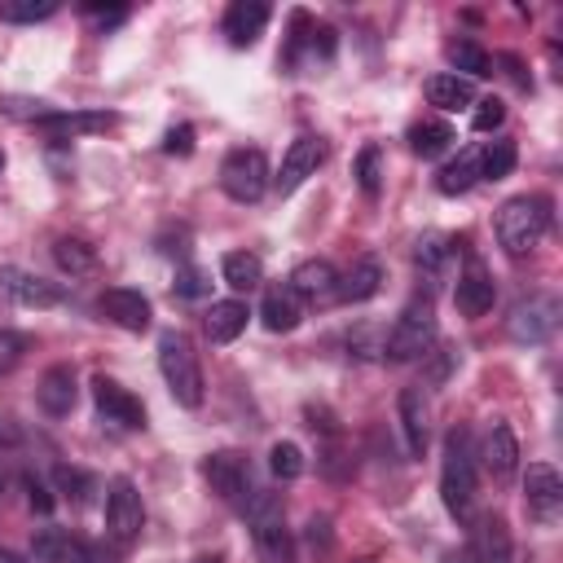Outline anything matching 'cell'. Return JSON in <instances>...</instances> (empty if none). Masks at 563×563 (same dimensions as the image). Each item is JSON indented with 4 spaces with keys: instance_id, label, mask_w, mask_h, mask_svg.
<instances>
[{
    "instance_id": "obj_7",
    "label": "cell",
    "mask_w": 563,
    "mask_h": 563,
    "mask_svg": "<svg viewBox=\"0 0 563 563\" xmlns=\"http://www.w3.org/2000/svg\"><path fill=\"white\" fill-rule=\"evenodd\" d=\"M220 189L233 198V202H260L264 189H268V158L251 145L242 150H229L224 163H220Z\"/></svg>"
},
{
    "instance_id": "obj_30",
    "label": "cell",
    "mask_w": 563,
    "mask_h": 563,
    "mask_svg": "<svg viewBox=\"0 0 563 563\" xmlns=\"http://www.w3.org/2000/svg\"><path fill=\"white\" fill-rule=\"evenodd\" d=\"M220 277H224V286H233V290H255V286L264 282V264H260V255H251V251H229V255L220 260Z\"/></svg>"
},
{
    "instance_id": "obj_35",
    "label": "cell",
    "mask_w": 563,
    "mask_h": 563,
    "mask_svg": "<svg viewBox=\"0 0 563 563\" xmlns=\"http://www.w3.org/2000/svg\"><path fill=\"white\" fill-rule=\"evenodd\" d=\"M449 255H453L449 238H444V233H427V238L418 242V251H413V264H418L427 277H435V273L449 264Z\"/></svg>"
},
{
    "instance_id": "obj_28",
    "label": "cell",
    "mask_w": 563,
    "mask_h": 563,
    "mask_svg": "<svg viewBox=\"0 0 563 563\" xmlns=\"http://www.w3.org/2000/svg\"><path fill=\"white\" fill-rule=\"evenodd\" d=\"M475 180H479V150H462L453 163H444V167L435 172V189L449 194V198L466 194Z\"/></svg>"
},
{
    "instance_id": "obj_3",
    "label": "cell",
    "mask_w": 563,
    "mask_h": 563,
    "mask_svg": "<svg viewBox=\"0 0 563 563\" xmlns=\"http://www.w3.org/2000/svg\"><path fill=\"white\" fill-rule=\"evenodd\" d=\"M158 369H163V383H167V391L180 409L202 405V369H198V352H194L185 330H163L158 334Z\"/></svg>"
},
{
    "instance_id": "obj_21",
    "label": "cell",
    "mask_w": 563,
    "mask_h": 563,
    "mask_svg": "<svg viewBox=\"0 0 563 563\" xmlns=\"http://www.w3.org/2000/svg\"><path fill=\"white\" fill-rule=\"evenodd\" d=\"M260 321H264V330H273V334H290V330L303 321V299L290 290V282H277V286L264 290Z\"/></svg>"
},
{
    "instance_id": "obj_40",
    "label": "cell",
    "mask_w": 563,
    "mask_h": 563,
    "mask_svg": "<svg viewBox=\"0 0 563 563\" xmlns=\"http://www.w3.org/2000/svg\"><path fill=\"white\" fill-rule=\"evenodd\" d=\"M501 119H506V101H501V97H484V101H475L471 128H475V132H497Z\"/></svg>"
},
{
    "instance_id": "obj_41",
    "label": "cell",
    "mask_w": 563,
    "mask_h": 563,
    "mask_svg": "<svg viewBox=\"0 0 563 563\" xmlns=\"http://www.w3.org/2000/svg\"><path fill=\"white\" fill-rule=\"evenodd\" d=\"M26 347H31L26 334H18V330H0V374H9V369L26 356Z\"/></svg>"
},
{
    "instance_id": "obj_15",
    "label": "cell",
    "mask_w": 563,
    "mask_h": 563,
    "mask_svg": "<svg viewBox=\"0 0 563 563\" xmlns=\"http://www.w3.org/2000/svg\"><path fill=\"white\" fill-rule=\"evenodd\" d=\"M119 119L110 110H48L44 119H35V132H44L48 141H66V136H92L114 128Z\"/></svg>"
},
{
    "instance_id": "obj_1",
    "label": "cell",
    "mask_w": 563,
    "mask_h": 563,
    "mask_svg": "<svg viewBox=\"0 0 563 563\" xmlns=\"http://www.w3.org/2000/svg\"><path fill=\"white\" fill-rule=\"evenodd\" d=\"M440 501L457 523H471V515H475V449H471V431L466 427H453L444 435Z\"/></svg>"
},
{
    "instance_id": "obj_6",
    "label": "cell",
    "mask_w": 563,
    "mask_h": 563,
    "mask_svg": "<svg viewBox=\"0 0 563 563\" xmlns=\"http://www.w3.org/2000/svg\"><path fill=\"white\" fill-rule=\"evenodd\" d=\"M202 479L211 484L216 497H224V501L238 506V510H246V501L255 497V471H251V457L238 453V449L207 453V457H202Z\"/></svg>"
},
{
    "instance_id": "obj_29",
    "label": "cell",
    "mask_w": 563,
    "mask_h": 563,
    "mask_svg": "<svg viewBox=\"0 0 563 563\" xmlns=\"http://www.w3.org/2000/svg\"><path fill=\"white\" fill-rule=\"evenodd\" d=\"M471 554H475L479 563H506L510 537H506V523H501L497 515H484V519L475 523V545H471Z\"/></svg>"
},
{
    "instance_id": "obj_23",
    "label": "cell",
    "mask_w": 563,
    "mask_h": 563,
    "mask_svg": "<svg viewBox=\"0 0 563 563\" xmlns=\"http://www.w3.org/2000/svg\"><path fill=\"white\" fill-rule=\"evenodd\" d=\"M479 457H484V466L493 471V479H510V475H515V466H519V440H515L510 422H493V427H488Z\"/></svg>"
},
{
    "instance_id": "obj_32",
    "label": "cell",
    "mask_w": 563,
    "mask_h": 563,
    "mask_svg": "<svg viewBox=\"0 0 563 563\" xmlns=\"http://www.w3.org/2000/svg\"><path fill=\"white\" fill-rule=\"evenodd\" d=\"M515 158H519V150H515L510 136L488 141V145L479 150V180H501V176H510V172H515Z\"/></svg>"
},
{
    "instance_id": "obj_42",
    "label": "cell",
    "mask_w": 563,
    "mask_h": 563,
    "mask_svg": "<svg viewBox=\"0 0 563 563\" xmlns=\"http://www.w3.org/2000/svg\"><path fill=\"white\" fill-rule=\"evenodd\" d=\"M0 110H4L9 119H31V123H35V119L48 114V101H40V97H35V101H31V97H4Z\"/></svg>"
},
{
    "instance_id": "obj_44",
    "label": "cell",
    "mask_w": 563,
    "mask_h": 563,
    "mask_svg": "<svg viewBox=\"0 0 563 563\" xmlns=\"http://www.w3.org/2000/svg\"><path fill=\"white\" fill-rule=\"evenodd\" d=\"M163 150H167V154H189V150H194V128H189V123L172 128L167 141H163Z\"/></svg>"
},
{
    "instance_id": "obj_26",
    "label": "cell",
    "mask_w": 563,
    "mask_h": 563,
    "mask_svg": "<svg viewBox=\"0 0 563 563\" xmlns=\"http://www.w3.org/2000/svg\"><path fill=\"white\" fill-rule=\"evenodd\" d=\"M246 303L242 299H216L211 312H207V334L211 343H233L242 330H246Z\"/></svg>"
},
{
    "instance_id": "obj_37",
    "label": "cell",
    "mask_w": 563,
    "mask_h": 563,
    "mask_svg": "<svg viewBox=\"0 0 563 563\" xmlns=\"http://www.w3.org/2000/svg\"><path fill=\"white\" fill-rule=\"evenodd\" d=\"M53 484L66 493V501H75V506H84L88 501V493L97 488L92 484V475L88 471H79V466H53Z\"/></svg>"
},
{
    "instance_id": "obj_50",
    "label": "cell",
    "mask_w": 563,
    "mask_h": 563,
    "mask_svg": "<svg viewBox=\"0 0 563 563\" xmlns=\"http://www.w3.org/2000/svg\"><path fill=\"white\" fill-rule=\"evenodd\" d=\"M194 563H220V559H216V554H202V559H194Z\"/></svg>"
},
{
    "instance_id": "obj_25",
    "label": "cell",
    "mask_w": 563,
    "mask_h": 563,
    "mask_svg": "<svg viewBox=\"0 0 563 563\" xmlns=\"http://www.w3.org/2000/svg\"><path fill=\"white\" fill-rule=\"evenodd\" d=\"M422 92H427V101H431L435 110H466V106H475V84L462 79V75H453V70L431 75Z\"/></svg>"
},
{
    "instance_id": "obj_11",
    "label": "cell",
    "mask_w": 563,
    "mask_h": 563,
    "mask_svg": "<svg viewBox=\"0 0 563 563\" xmlns=\"http://www.w3.org/2000/svg\"><path fill=\"white\" fill-rule=\"evenodd\" d=\"M92 405H97V413H101L106 422H114V427H123V431H141V427H145V405H141L123 383H114V378H106V374L92 378Z\"/></svg>"
},
{
    "instance_id": "obj_39",
    "label": "cell",
    "mask_w": 563,
    "mask_h": 563,
    "mask_svg": "<svg viewBox=\"0 0 563 563\" xmlns=\"http://www.w3.org/2000/svg\"><path fill=\"white\" fill-rule=\"evenodd\" d=\"M176 295H180V299H202V295H211V273L198 268V264H185V268L176 273Z\"/></svg>"
},
{
    "instance_id": "obj_27",
    "label": "cell",
    "mask_w": 563,
    "mask_h": 563,
    "mask_svg": "<svg viewBox=\"0 0 563 563\" xmlns=\"http://www.w3.org/2000/svg\"><path fill=\"white\" fill-rule=\"evenodd\" d=\"M453 141H457V132H453V123H444V119H422V123L409 128V150H413L418 158H440Z\"/></svg>"
},
{
    "instance_id": "obj_19",
    "label": "cell",
    "mask_w": 563,
    "mask_h": 563,
    "mask_svg": "<svg viewBox=\"0 0 563 563\" xmlns=\"http://www.w3.org/2000/svg\"><path fill=\"white\" fill-rule=\"evenodd\" d=\"M268 18H273V9L264 0H233L224 9V35H229V44L233 48H251L264 35Z\"/></svg>"
},
{
    "instance_id": "obj_2",
    "label": "cell",
    "mask_w": 563,
    "mask_h": 563,
    "mask_svg": "<svg viewBox=\"0 0 563 563\" xmlns=\"http://www.w3.org/2000/svg\"><path fill=\"white\" fill-rule=\"evenodd\" d=\"M545 229H550V202L541 194H519V198L501 202V211H497V242L515 260L537 251Z\"/></svg>"
},
{
    "instance_id": "obj_31",
    "label": "cell",
    "mask_w": 563,
    "mask_h": 563,
    "mask_svg": "<svg viewBox=\"0 0 563 563\" xmlns=\"http://www.w3.org/2000/svg\"><path fill=\"white\" fill-rule=\"evenodd\" d=\"M449 62H453V75L462 70V79H484V75H493V62H488V53L475 44V40H449Z\"/></svg>"
},
{
    "instance_id": "obj_8",
    "label": "cell",
    "mask_w": 563,
    "mask_h": 563,
    "mask_svg": "<svg viewBox=\"0 0 563 563\" xmlns=\"http://www.w3.org/2000/svg\"><path fill=\"white\" fill-rule=\"evenodd\" d=\"M141 523H145V506H141V493L128 475H119L106 493V541L128 550L136 537H141Z\"/></svg>"
},
{
    "instance_id": "obj_24",
    "label": "cell",
    "mask_w": 563,
    "mask_h": 563,
    "mask_svg": "<svg viewBox=\"0 0 563 563\" xmlns=\"http://www.w3.org/2000/svg\"><path fill=\"white\" fill-rule=\"evenodd\" d=\"M378 286H383V264L365 255V260H356V264L339 277L334 299H343V303H365V299H374V295H378Z\"/></svg>"
},
{
    "instance_id": "obj_17",
    "label": "cell",
    "mask_w": 563,
    "mask_h": 563,
    "mask_svg": "<svg viewBox=\"0 0 563 563\" xmlns=\"http://www.w3.org/2000/svg\"><path fill=\"white\" fill-rule=\"evenodd\" d=\"M493 299H497V286H493V277H488V268L471 255L466 260V268L457 273V286H453V303H457V312L462 317H484L488 308H493Z\"/></svg>"
},
{
    "instance_id": "obj_4",
    "label": "cell",
    "mask_w": 563,
    "mask_h": 563,
    "mask_svg": "<svg viewBox=\"0 0 563 563\" xmlns=\"http://www.w3.org/2000/svg\"><path fill=\"white\" fill-rule=\"evenodd\" d=\"M251 519V541H255V559L260 563H295V537L286 528V510L277 501V493L255 488V497L242 510Z\"/></svg>"
},
{
    "instance_id": "obj_5",
    "label": "cell",
    "mask_w": 563,
    "mask_h": 563,
    "mask_svg": "<svg viewBox=\"0 0 563 563\" xmlns=\"http://www.w3.org/2000/svg\"><path fill=\"white\" fill-rule=\"evenodd\" d=\"M431 347H435V308L431 299H409L383 339V356L391 365H405V361L431 356Z\"/></svg>"
},
{
    "instance_id": "obj_51",
    "label": "cell",
    "mask_w": 563,
    "mask_h": 563,
    "mask_svg": "<svg viewBox=\"0 0 563 563\" xmlns=\"http://www.w3.org/2000/svg\"><path fill=\"white\" fill-rule=\"evenodd\" d=\"M0 172H4V154H0Z\"/></svg>"
},
{
    "instance_id": "obj_12",
    "label": "cell",
    "mask_w": 563,
    "mask_h": 563,
    "mask_svg": "<svg viewBox=\"0 0 563 563\" xmlns=\"http://www.w3.org/2000/svg\"><path fill=\"white\" fill-rule=\"evenodd\" d=\"M523 506L537 523H554L559 519V506H563V479L550 462H532L528 475H523Z\"/></svg>"
},
{
    "instance_id": "obj_38",
    "label": "cell",
    "mask_w": 563,
    "mask_h": 563,
    "mask_svg": "<svg viewBox=\"0 0 563 563\" xmlns=\"http://www.w3.org/2000/svg\"><path fill=\"white\" fill-rule=\"evenodd\" d=\"M53 13H57V0H9V4H0L4 22H44Z\"/></svg>"
},
{
    "instance_id": "obj_14",
    "label": "cell",
    "mask_w": 563,
    "mask_h": 563,
    "mask_svg": "<svg viewBox=\"0 0 563 563\" xmlns=\"http://www.w3.org/2000/svg\"><path fill=\"white\" fill-rule=\"evenodd\" d=\"M97 308H101V317H106L110 325H119V330H128V334L150 330V317H154V312H150V299H145L141 290H128V286L101 290Z\"/></svg>"
},
{
    "instance_id": "obj_49",
    "label": "cell",
    "mask_w": 563,
    "mask_h": 563,
    "mask_svg": "<svg viewBox=\"0 0 563 563\" xmlns=\"http://www.w3.org/2000/svg\"><path fill=\"white\" fill-rule=\"evenodd\" d=\"M0 563H18V554H13V550H4V545H0Z\"/></svg>"
},
{
    "instance_id": "obj_13",
    "label": "cell",
    "mask_w": 563,
    "mask_h": 563,
    "mask_svg": "<svg viewBox=\"0 0 563 563\" xmlns=\"http://www.w3.org/2000/svg\"><path fill=\"white\" fill-rule=\"evenodd\" d=\"M0 290H4L13 303H22V308H53V303L66 299V290H62L57 282H48V277H40V273H26V268H13V264L0 268Z\"/></svg>"
},
{
    "instance_id": "obj_43",
    "label": "cell",
    "mask_w": 563,
    "mask_h": 563,
    "mask_svg": "<svg viewBox=\"0 0 563 563\" xmlns=\"http://www.w3.org/2000/svg\"><path fill=\"white\" fill-rule=\"evenodd\" d=\"M84 18L97 22V26H119V22L128 18V9H123V4H110V9H106V4H84Z\"/></svg>"
},
{
    "instance_id": "obj_18",
    "label": "cell",
    "mask_w": 563,
    "mask_h": 563,
    "mask_svg": "<svg viewBox=\"0 0 563 563\" xmlns=\"http://www.w3.org/2000/svg\"><path fill=\"white\" fill-rule=\"evenodd\" d=\"M31 554L40 563H92V545L70 528H40L31 537Z\"/></svg>"
},
{
    "instance_id": "obj_34",
    "label": "cell",
    "mask_w": 563,
    "mask_h": 563,
    "mask_svg": "<svg viewBox=\"0 0 563 563\" xmlns=\"http://www.w3.org/2000/svg\"><path fill=\"white\" fill-rule=\"evenodd\" d=\"M352 176H356L365 198H378V189H383V150L378 145H361V154L352 163Z\"/></svg>"
},
{
    "instance_id": "obj_45",
    "label": "cell",
    "mask_w": 563,
    "mask_h": 563,
    "mask_svg": "<svg viewBox=\"0 0 563 563\" xmlns=\"http://www.w3.org/2000/svg\"><path fill=\"white\" fill-rule=\"evenodd\" d=\"M26 493H31V506H35L40 515H48V510H53V497H48V488H44L35 475H26Z\"/></svg>"
},
{
    "instance_id": "obj_9",
    "label": "cell",
    "mask_w": 563,
    "mask_h": 563,
    "mask_svg": "<svg viewBox=\"0 0 563 563\" xmlns=\"http://www.w3.org/2000/svg\"><path fill=\"white\" fill-rule=\"evenodd\" d=\"M559 317H563V303H559V295L545 290V295H528V299H519V303L510 308L506 330H510L515 343H545V339L554 334Z\"/></svg>"
},
{
    "instance_id": "obj_46",
    "label": "cell",
    "mask_w": 563,
    "mask_h": 563,
    "mask_svg": "<svg viewBox=\"0 0 563 563\" xmlns=\"http://www.w3.org/2000/svg\"><path fill=\"white\" fill-rule=\"evenodd\" d=\"M497 62H501V66H506V75L515 79V88H528V75H523V62H519V57H510V53H506V57H497Z\"/></svg>"
},
{
    "instance_id": "obj_20",
    "label": "cell",
    "mask_w": 563,
    "mask_h": 563,
    "mask_svg": "<svg viewBox=\"0 0 563 563\" xmlns=\"http://www.w3.org/2000/svg\"><path fill=\"white\" fill-rule=\"evenodd\" d=\"M75 396H79V383H75V369L70 365H48L40 374V387H35V400L48 418H66L75 409Z\"/></svg>"
},
{
    "instance_id": "obj_10",
    "label": "cell",
    "mask_w": 563,
    "mask_h": 563,
    "mask_svg": "<svg viewBox=\"0 0 563 563\" xmlns=\"http://www.w3.org/2000/svg\"><path fill=\"white\" fill-rule=\"evenodd\" d=\"M325 163V141L321 136H295L290 145H286V154H282V167H277V176H273V185H277V194L286 198V194H295L317 167Z\"/></svg>"
},
{
    "instance_id": "obj_36",
    "label": "cell",
    "mask_w": 563,
    "mask_h": 563,
    "mask_svg": "<svg viewBox=\"0 0 563 563\" xmlns=\"http://www.w3.org/2000/svg\"><path fill=\"white\" fill-rule=\"evenodd\" d=\"M268 466H273L277 479H299L308 462H303V449H299L295 440H277V444L268 449Z\"/></svg>"
},
{
    "instance_id": "obj_16",
    "label": "cell",
    "mask_w": 563,
    "mask_h": 563,
    "mask_svg": "<svg viewBox=\"0 0 563 563\" xmlns=\"http://www.w3.org/2000/svg\"><path fill=\"white\" fill-rule=\"evenodd\" d=\"M396 418H400L405 453H409V457H422V453H427V440H431V409H427L422 387H405V391L396 396Z\"/></svg>"
},
{
    "instance_id": "obj_22",
    "label": "cell",
    "mask_w": 563,
    "mask_h": 563,
    "mask_svg": "<svg viewBox=\"0 0 563 563\" xmlns=\"http://www.w3.org/2000/svg\"><path fill=\"white\" fill-rule=\"evenodd\" d=\"M334 286H339V273H334L330 260H303L290 273V290L299 299H312V303H330L334 299Z\"/></svg>"
},
{
    "instance_id": "obj_52",
    "label": "cell",
    "mask_w": 563,
    "mask_h": 563,
    "mask_svg": "<svg viewBox=\"0 0 563 563\" xmlns=\"http://www.w3.org/2000/svg\"><path fill=\"white\" fill-rule=\"evenodd\" d=\"M0 488H4V479H0Z\"/></svg>"
},
{
    "instance_id": "obj_47",
    "label": "cell",
    "mask_w": 563,
    "mask_h": 563,
    "mask_svg": "<svg viewBox=\"0 0 563 563\" xmlns=\"http://www.w3.org/2000/svg\"><path fill=\"white\" fill-rule=\"evenodd\" d=\"M22 440V431H18V422L9 418V413H0V449H9V444H18Z\"/></svg>"
},
{
    "instance_id": "obj_33",
    "label": "cell",
    "mask_w": 563,
    "mask_h": 563,
    "mask_svg": "<svg viewBox=\"0 0 563 563\" xmlns=\"http://www.w3.org/2000/svg\"><path fill=\"white\" fill-rule=\"evenodd\" d=\"M53 260H57V268L70 273V277L97 268V251H92L84 238H57V242H53Z\"/></svg>"
},
{
    "instance_id": "obj_48",
    "label": "cell",
    "mask_w": 563,
    "mask_h": 563,
    "mask_svg": "<svg viewBox=\"0 0 563 563\" xmlns=\"http://www.w3.org/2000/svg\"><path fill=\"white\" fill-rule=\"evenodd\" d=\"M440 563H479V559H475L471 550H453V554H444Z\"/></svg>"
}]
</instances>
